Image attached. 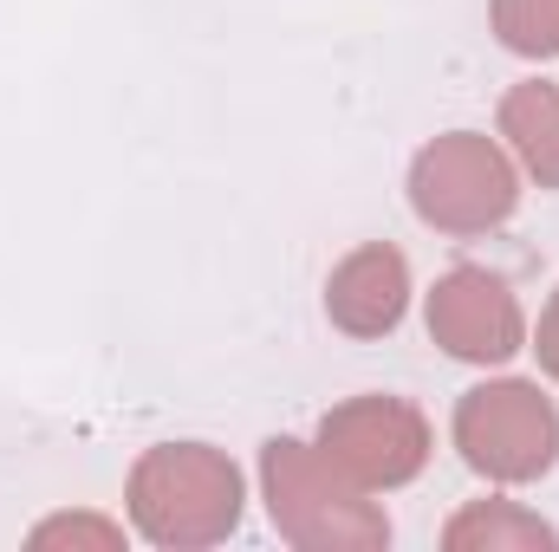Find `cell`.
<instances>
[{
    "instance_id": "obj_1",
    "label": "cell",
    "mask_w": 559,
    "mask_h": 552,
    "mask_svg": "<svg viewBox=\"0 0 559 552\" xmlns=\"http://www.w3.org/2000/svg\"><path fill=\"white\" fill-rule=\"evenodd\" d=\"M131 514L156 547H215L241 520V475L202 442L150 448L131 475Z\"/></svg>"
},
{
    "instance_id": "obj_2",
    "label": "cell",
    "mask_w": 559,
    "mask_h": 552,
    "mask_svg": "<svg viewBox=\"0 0 559 552\" xmlns=\"http://www.w3.org/2000/svg\"><path fill=\"white\" fill-rule=\"evenodd\" d=\"M267 507L280 533L306 552H371L391 540L384 514L352 488V475L306 442L267 448Z\"/></svg>"
},
{
    "instance_id": "obj_3",
    "label": "cell",
    "mask_w": 559,
    "mask_h": 552,
    "mask_svg": "<svg viewBox=\"0 0 559 552\" xmlns=\"http://www.w3.org/2000/svg\"><path fill=\"white\" fill-rule=\"evenodd\" d=\"M514 169L508 156L475 131H455V137H436L411 169V202L429 228H449V235H481L495 221L514 215Z\"/></svg>"
},
{
    "instance_id": "obj_4",
    "label": "cell",
    "mask_w": 559,
    "mask_h": 552,
    "mask_svg": "<svg viewBox=\"0 0 559 552\" xmlns=\"http://www.w3.org/2000/svg\"><path fill=\"white\" fill-rule=\"evenodd\" d=\"M455 448L488 481H534L559 455V416L534 384H481L455 410Z\"/></svg>"
},
{
    "instance_id": "obj_5",
    "label": "cell",
    "mask_w": 559,
    "mask_h": 552,
    "mask_svg": "<svg viewBox=\"0 0 559 552\" xmlns=\"http://www.w3.org/2000/svg\"><path fill=\"white\" fill-rule=\"evenodd\" d=\"M319 455L365 488H397L429 461V422L397 397H358L325 416Z\"/></svg>"
},
{
    "instance_id": "obj_6",
    "label": "cell",
    "mask_w": 559,
    "mask_h": 552,
    "mask_svg": "<svg viewBox=\"0 0 559 552\" xmlns=\"http://www.w3.org/2000/svg\"><path fill=\"white\" fill-rule=\"evenodd\" d=\"M429 332L442 351L468 358V364H495L521 351V305L508 292V279L481 274V267H455L429 292Z\"/></svg>"
},
{
    "instance_id": "obj_7",
    "label": "cell",
    "mask_w": 559,
    "mask_h": 552,
    "mask_svg": "<svg viewBox=\"0 0 559 552\" xmlns=\"http://www.w3.org/2000/svg\"><path fill=\"white\" fill-rule=\"evenodd\" d=\"M404 299H411V274H404V254L397 248H358L332 286H325V312L332 325H345L352 338H378L404 319Z\"/></svg>"
},
{
    "instance_id": "obj_8",
    "label": "cell",
    "mask_w": 559,
    "mask_h": 552,
    "mask_svg": "<svg viewBox=\"0 0 559 552\" xmlns=\"http://www.w3.org/2000/svg\"><path fill=\"white\" fill-rule=\"evenodd\" d=\"M501 131L514 137L521 163L559 189V92L554 85H514L501 105Z\"/></svg>"
},
{
    "instance_id": "obj_9",
    "label": "cell",
    "mask_w": 559,
    "mask_h": 552,
    "mask_svg": "<svg viewBox=\"0 0 559 552\" xmlns=\"http://www.w3.org/2000/svg\"><path fill=\"white\" fill-rule=\"evenodd\" d=\"M442 547L449 552H547V547H559V533L547 527V520L521 514V507L481 501V507H468L462 520H449Z\"/></svg>"
},
{
    "instance_id": "obj_10",
    "label": "cell",
    "mask_w": 559,
    "mask_h": 552,
    "mask_svg": "<svg viewBox=\"0 0 559 552\" xmlns=\"http://www.w3.org/2000/svg\"><path fill=\"white\" fill-rule=\"evenodd\" d=\"M495 33L514 52L547 59L559 52V0H495Z\"/></svg>"
},
{
    "instance_id": "obj_11",
    "label": "cell",
    "mask_w": 559,
    "mask_h": 552,
    "mask_svg": "<svg viewBox=\"0 0 559 552\" xmlns=\"http://www.w3.org/2000/svg\"><path fill=\"white\" fill-rule=\"evenodd\" d=\"M52 540H92V547H118V533H111V527H92V520H59V527H39V547H52Z\"/></svg>"
},
{
    "instance_id": "obj_12",
    "label": "cell",
    "mask_w": 559,
    "mask_h": 552,
    "mask_svg": "<svg viewBox=\"0 0 559 552\" xmlns=\"http://www.w3.org/2000/svg\"><path fill=\"white\" fill-rule=\"evenodd\" d=\"M534 351H540V364L559 377V292H554V305H547V319H540V345Z\"/></svg>"
}]
</instances>
